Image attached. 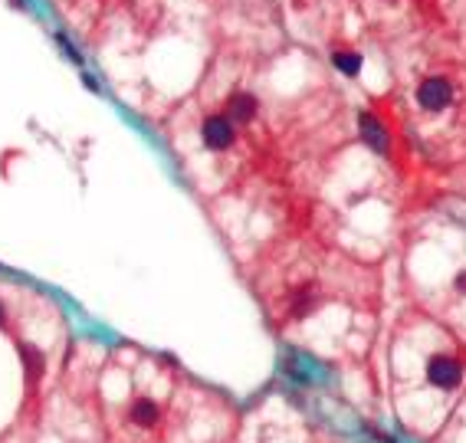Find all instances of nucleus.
<instances>
[{
  "mask_svg": "<svg viewBox=\"0 0 466 443\" xmlns=\"http://www.w3.org/2000/svg\"><path fill=\"white\" fill-rule=\"evenodd\" d=\"M427 381L433 388H440V391H453L463 381V365L457 358H450V355H433L427 361Z\"/></svg>",
  "mask_w": 466,
  "mask_h": 443,
  "instance_id": "f03ea898",
  "label": "nucleus"
},
{
  "mask_svg": "<svg viewBox=\"0 0 466 443\" xmlns=\"http://www.w3.org/2000/svg\"><path fill=\"white\" fill-rule=\"evenodd\" d=\"M0 322H4V306H0Z\"/></svg>",
  "mask_w": 466,
  "mask_h": 443,
  "instance_id": "ddd939ff",
  "label": "nucleus"
},
{
  "mask_svg": "<svg viewBox=\"0 0 466 443\" xmlns=\"http://www.w3.org/2000/svg\"><path fill=\"white\" fill-rule=\"evenodd\" d=\"M56 40H60V46H63V50H66V53H69V56H73V60H76V63H83V56H79V50H76V46H73V43H69V40H66V36H63V33H60V36H56Z\"/></svg>",
  "mask_w": 466,
  "mask_h": 443,
  "instance_id": "9d476101",
  "label": "nucleus"
},
{
  "mask_svg": "<svg viewBox=\"0 0 466 443\" xmlns=\"http://www.w3.org/2000/svg\"><path fill=\"white\" fill-rule=\"evenodd\" d=\"M10 4H14L17 10H23V0H10Z\"/></svg>",
  "mask_w": 466,
  "mask_h": 443,
  "instance_id": "f8f14e48",
  "label": "nucleus"
},
{
  "mask_svg": "<svg viewBox=\"0 0 466 443\" xmlns=\"http://www.w3.org/2000/svg\"><path fill=\"white\" fill-rule=\"evenodd\" d=\"M457 289H463V292H466V273H460V276H457Z\"/></svg>",
  "mask_w": 466,
  "mask_h": 443,
  "instance_id": "9b49d317",
  "label": "nucleus"
},
{
  "mask_svg": "<svg viewBox=\"0 0 466 443\" xmlns=\"http://www.w3.org/2000/svg\"><path fill=\"white\" fill-rule=\"evenodd\" d=\"M20 361H23V375L30 384L40 381L43 375V355L33 348V345H20Z\"/></svg>",
  "mask_w": 466,
  "mask_h": 443,
  "instance_id": "423d86ee",
  "label": "nucleus"
},
{
  "mask_svg": "<svg viewBox=\"0 0 466 443\" xmlns=\"http://www.w3.org/2000/svg\"><path fill=\"white\" fill-rule=\"evenodd\" d=\"M417 105L424 112H443L453 105V82L447 76H427L417 85Z\"/></svg>",
  "mask_w": 466,
  "mask_h": 443,
  "instance_id": "f257e3e1",
  "label": "nucleus"
},
{
  "mask_svg": "<svg viewBox=\"0 0 466 443\" xmlns=\"http://www.w3.org/2000/svg\"><path fill=\"white\" fill-rule=\"evenodd\" d=\"M158 417H161V410H158L154 401H138L135 407H132V420H135L138 427H154Z\"/></svg>",
  "mask_w": 466,
  "mask_h": 443,
  "instance_id": "6e6552de",
  "label": "nucleus"
},
{
  "mask_svg": "<svg viewBox=\"0 0 466 443\" xmlns=\"http://www.w3.org/2000/svg\"><path fill=\"white\" fill-rule=\"evenodd\" d=\"M201 138L211 151H223V148L233 145V122L227 115H211L201 125Z\"/></svg>",
  "mask_w": 466,
  "mask_h": 443,
  "instance_id": "7ed1b4c3",
  "label": "nucleus"
},
{
  "mask_svg": "<svg viewBox=\"0 0 466 443\" xmlns=\"http://www.w3.org/2000/svg\"><path fill=\"white\" fill-rule=\"evenodd\" d=\"M312 306H315V296H312L309 289H302V292L296 296V302H292V316H296V319H305L309 312H312Z\"/></svg>",
  "mask_w": 466,
  "mask_h": 443,
  "instance_id": "1a4fd4ad",
  "label": "nucleus"
},
{
  "mask_svg": "<svg viewBox=\"0 0 466 443\" xmlns=\"http://www.w3.org/2000/svg\"><path fill=\"white\" fill-rule=\"evenodd\" d=\"M332 66L339 69V73H345V76H358V69H361V56H358L355 50H335L332 53Z\"/></svg>",
  "mask_w": 466,
  "mask_h": 443,
  "instance_id": "0eeeda50",
  "label": "nucleus"
},
{
  "mask_svg": "<svg viewBox=\"0 0 466 443\" xmlns=\"http://www.w3.org/2000/svg\"><path fill=\"white\" fill-rule=\"evenodd\" d=\"M358 132H361V138H365V145L371 148V151H378V154L391 151V135L384 132V125L374 119L371 112H361V115H358Z\"/></svg>",
  "mask_w": 466,
  "mask_h": 443,
  "instance_id": "20e7f679",
  "label": "nucleus"
},
{
  "mask_svg": "<svg viewBox=\"0 0 466 443\" xmlns=\"http://www.w3.org/2000/svg\"><path fill=\"white\" fill-rule=\"evenodd\" d=\"M256 115V99L250 92H233L227 99V119L233 122H253Z\"/></svg>",
  "mask_w": 466,
  "mask_h": 443,
  "instance_id": "39448f33",
  "label": "nucleus"
}]
</instances>
